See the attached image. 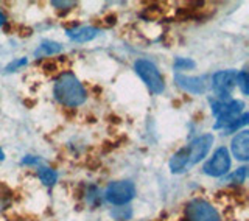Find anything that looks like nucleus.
<instances>
[{
    "label": "nucleus",
    "mask_w": 249,
    "mask_h": 221,
    "mask_svg": "<svg viewBox=\"0 0 249 221\" xmlns=\"http://www.w3.org/2000/svg\"><path fill=\"white\" fill-rule=\"evenodd\" d=\"M231 168V156L228 148H218L216 151L212 154V157L204 164V173L209 176L220 178L229 171Z\"/></svg>",
    "instance_id": "nucleus-8"
},
{
    "label": "nucleus",
    "mask_w": 249,
    "mask_h": 221,
    "mask_svg": "<svg viewBox=\"0 0 249 221\" xmlns=\"http://www.w3.org/2000/svg\"><path fill=\"white\" fill-rule=\"evenodd\" d=\"M134 69L137 75L142 78V81L146 84V88L153 93H162L165 89L163 84V78L159 72V69L156 67L151 61L148 59H137L134 62Z\"/></svg>",
    "instance_id": "nucleus-4"
},
{
    "label": "nucleus",
    "mask_w": 249,
    "mask_h": 221,
    "mask_svg": "<svg viewBox=\"0 0 249 221\" xmlns=\"http://www.w3.org/2000/svg\"><path fill=\"white\" fill-rule=\"evenodd\" d=\"M185 217L189 221H221L215 207L204 200H193L187 204Z\"/></svg>",
    "instance_id": "nucleus-7"
},
{
    "label": "nucleus",
    "mask_w": 249,
    "mask_h": 221,
    "mask_svg": "<svg viewBox=\"0 0 249 221\" xmlns=\"http://www.w3.org/2000/svg\"><path fill=\"white\" fill-rule=\"evenodd\" d=\"M3 23H5V16H3L2 13H0V27H2Z\"/></svg>",
    "instance_id": "nucleus-18"
},
{
    "label": "nucleus",
    "mask_w": 249,
    "mask_h": 221,
    "mask_svg": "<svg viewBox=\"0 0 249 221\" xmlns=\"http://www.w3.org/2000/svg\"><path fill=\"white\" fill-rule=\"evenodd\" d=\"M213 144L212 134H204V136L196 137L189 145L181 148L179 151L170 159V170L173 173H184L193 165L202 161L210 151Z\"/></svg>",
    "instance_id": "nucleus-1"
},
{
    "label": "nucleus",
    "mask_w": 249,
    "mask_h": 221,
    "mask_svg": "<svg viewBox=\"0 0 249 221\" xmlns=\"http://www.w3.org/2000/svg\"><path fill=\"white\" fill-rule=\"evenodd\" d=\"M67 36L76 42H88L98 36V30L92 28V27H83V28H76V30H69Z\"/></svg>",
    "instance_id": "nucleus-11"
},
{
    "label": "nucleus",
    "mask_w": 249,
    "mask_h": 221,
    "mask_svg": "<svg viewBox=\"0 0 249 221\" xmlns=\"http://www.w3.org/2000/svg\"><path fill=\"white\" fill-rule=\"evenodd\" d=\"M54 98H56L61 105L69 108H76L83 105L86 101V91L83 84L78 81V78L73 74H62L56 83H54Z\"/></svg>",
    "instance_id": "nucleus-3"
},
{
    "label": "nucleus",
    "mask_w": 249,
    "mask_h": 221,
    "mask_svg": "<svg viewBox=\"0 0 249 221\" xmlns=\"http://www.w3.org/2000/svg\"><path fill=\"white\" fill-rule=\"evenodd\" d=\"M237 86L241 89V92L245 93V95H248V72L246 70H241L240 74H237Z\"/></svg>",
    "instance_id": "nucleus-14"
},
{
    "label": "nucleus",
    "mask_w": 249,
    "mask_h": 221,
    "mask_svg": "<svg viewBox=\"0 0 249 221\" xmlns=\"http://www.w3.org/2000/svg\"><path fill=\"white\" fill-rule=\"evenodd\" d=\"M175 67L176 69H182V67H195V62L193 61H190V59H184V58H179V59H176V62H175Z\"/></svg>",
    "instance_id": "nucleus-16"
},
{
    "label": "nucleus",
    "mask_w": 249,
    "mask_h": 221,
    "mask_svg": "<svg viewBox=\"0 0 249 221\" xmlns=\"http://www.w3.org/2000/svg\"><path fill=\"white\" fill-rule=\"evenodd\" d=\"M232 153L238 161L249 159V131H240L232 140Z\"/></svg>",
    "instance_id": "nucleus-10"
},
{
    "label": "nucleus",
    "mask_w": 249,
    "mask_h": 221,
    "mask_svg": "<svg viewBox=\"0 0 249 221\" xmlns=\"http://www.w3.org/2000/svg\"><path fill=\"white\" fill-rule=\"evenodd\" d=\"M237 86L235 70H220L212 76V89L220 101H226Z\"/></svg>",
    "instance_id": "nucleus-6"
},
{
    "label": "nucleus",
    "mask_w": 249,
    "mask_h": 221,
    "mask_svg": "<svg viewBox=\"0 0 249 221\" xmlns=\"http://www.w3.org/2000/svg\"><path fill=\"white\" fill-rule=\"evenodd\" d=\"M246 167H241L240 170H237L235 173L232 175V181H237V183H245V179H246Z\"/></svg>",
    "instance_id": "nucleus-15"
},
{
    "label": "nucleus",
    "mask_w": 249,
    "mask_h": 221,
    "mask_svg": "<svg viewBox=\"0 0 249 221\" xmlns=\"http://www.w3.org/2000/svg\"><path fill=\"white\" fill-rule=\"evenodd\" d=\"M3 157H5V154H3L2 149H0V161H3Z\"/></svg>",
    "instance_id": "nucleus-19"
},
{
    "label": "nucleus",
    "mask_w": 249,
    "mask_h": 221,
    "mask_svg": "<svg viewBox=\"0 0 249 221\" xmlns=\"http://www.w3.org/2000/svg\"><path fill=\"white\" fill-rule=\"evenodd\" d=\"M175 80L179 88L192 93H202L207 89V76H187L176 74Z\"/></svg>",
    "instance_id": "nucleus-9"
},
{
    "label": "nucleus",
    "mask_w": 249,
    "mask_h": 221,
    "mask_svg": "<svg viewBox=\"0 0 249 221\" xmlns=\"http://www.w3.org/2000/svg\"><path fill=\"white\" fill-rule=\"evenodd\" d=\"M37 175H39V179H41L45 185H53L54 183H56V179H58L56 171L50 170V168H41Z\"/></svg>",
    "instance_id": "nucleus-13"
},
{
    "label": "nucleus",
    "mask_w": 249,
    "mask_h": 221,
    "mask_svg": "<svg viewBox=\"0 0 249 221\" xmlns=\"http://www.w3.org/2000/svg\"><path fill=\"white\" fill-rule=\"evenodd\" d=\"M136 195V187L131 181H115L107 185L105 196L107 203L114 204V206H123V204L129 203Z\"/></svg>",
    "instance_id": "nucleus-5"
},
{
    "label": "nucleus",
    "mask_w": 249,
    "mask_h": 221,
    "mask_svg": "<svg viewBox=\"0 0 249 221\" xmlns=\"http://www.w3.org/2000/svg\"><path fill=\"white\" fill-rule=\"evenodd\" d=\"M23 64H27V59H25V58H23V59H19V61H16L14 64H10L6 70H10V72H11V69L14 70V69H18L19 66H23Z\"/></svg>",
    "instance_id": "nucleus-17"
},
{
    "label": "nucleus",
    "mask_w": 249,
    "mask_h": 221,
    "mask_svg": "<svg viewBox=\"0 0 249 221\" xmlns=\"http://www.w3.org/2000/svg\"><path fill=\"white\" fill-rule=\"evenodd\" d=\"M61 50H62V47L58 42H44V44L39 45V49L36 50V56H39V55H45V56H49V55L59 53Z\"/></svg>",
    "instance_id": "nucleus-12"
},
{
    "label": "nucleus",
    "mask_w": 249,
    "mask_h": 221,
    "mask_svg": "<svg viewBox=\"0 0 249 221\" xmlns=\"http://www.w3.org/2000/svg\"><path fill=\"white\" fill-rule=\"evenodd\" d=\"M212 103V112L216 117L215 129H223L228 132H233L246 126L249 115L245 112V103L240 100H226V101H210Z\"/></svg>",
    "instance_id": "nucleus-2"
}]
</instances>
